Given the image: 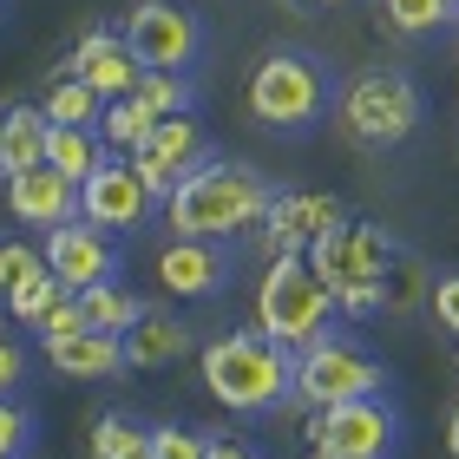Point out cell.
Here are the masks:
<instances>
[{"label": "cell", "mask_w": 459, "mask_h": 459, "mask_svg": "<svg viewBox=\"0 0 459 459\" xmlns=\"http://www.w3.org/2000/svg\"><path fill=\"white\" fill-rule=\"evenodd\" d=\"M381 20L401 33H433L440 20H453V0H381Z\"/></svg>", "instance_id": "obj_28"}, {"label": "cell", "mask_w": 459, "mask_h": 459, "mask_svg": "<svg viewBox=\"0 0 459 459\" xmlns=\"http://www.w3.org/2000/svg\"><path fill=\"white\" fill-rule=\"evenodd\" d=\"M453 13H459V0H453Z\"/></svg>", "instance_id": "obj_38"}, {"label": "cell", "mask_w": 459, "mask_h": 459, "mask_svg": "<svg viewBox=\"0 0 459 459\" xmlns=\"http://www.w3.org/2000/svg\"><path fill=\"white\" fill-rule=\"evenodd\" d=\"M152 125H158V112L144 106L138 92H125V99H106V112H99V138L112 144V152H125L132 158L144 138H152Z\"/></svg>", "instance_id": "obj_22"}, {"label": "cell", "mask_w": 459, "mask_h": 459, "mask_svg": "<svg viewBox=\"0 0 459 459\" xmlns=\"http://www.w3.org/2000/svg\"><path fill=\"white\" fill-rule=\"evenodd\" d=\"M138 99L158 118H178V112H191V79H184V73H144L138 79Z\"/></svg>", "instance_id": "obj_27"}, {"label": "cell", "mask_w": 459, "mask_h": 459, "mask_svg": "<svg viewBox=\"0 0 459 459\" xmlns=\"http://www.w3.org/2000/svg\"><path fill=\"white\" fill-rule=\"evenodd\" d=\"M394 249L401 243H394L381 223H342V230H322V237L308 243V269H316V282L335 296L342 316H374Z\"/></svg>", "instance_id": "obj_2"}, {"label": "cell", "mask_w": 459, "mask_h": 459, "mask_svg": "<svg viewBox=\"0 0 459 459\" xmlns=\"http://www.w3.org/2000/svg\"><path fill=\"white\" fill-rule=\"evenodd\" d=\"M39 112H47L53 125H99V112H106V99H99L92 86H86V79H59V86L47 92V106H39Z\"/></svg>", "instance_id": "obj_25"}, {"label": "cell", "mask_w": 459, "mask_h": 459, "mask_svg": "<svg viewBox=\"0 0 459 459\" xmlns=\"http://www.w3.org/2000/svg\"><path fill=\"white\" fill-rule=\"evenodd\" d=\"M118 342H125V368H164V361H178V354H184L191 335H184L171 316H152V308H144Z\"/></svg>", "instance_id": "obj_20"}, {"label": "cell", "mask_w": 459, "mask_h": 459, "mask_svg": "<svg viewBox=\"0 0 459 459\" xmlns=\"http://www.w3.org/2000/svg\"><path fill=\"white\" fill-rule=\"evenodd\" d=\"M269 197H276V191L263 184V171H249V164H230V158H204L197 171L184 178L171 197H164V223H171L178 237L217 243V237H230V230L263 223Z\"/></svg>", "instance_id": "obj_1"}, {"label": "cell", "mask_w": 459, "mask_h": 459, "mask_svg": "<svg viewBox=\"0 0 459 459\" xmlns=\"http://www.w3.org/2000/svg\"><path fill=\"white\" fill-rule=\"evenodd\" d=\"M86 328V308H79V296H59L47 316H39V342H53V335H79Z\"/></svg>", "instance_id": "obj_32"}, {"label": "cell", "mask_w": 459, "mask_h": 459, "mask_svg": "<svg viewBox=\"0 0 459 459\" xmlns=\"http://www.w3.org/2000/svg\"><path fill=\"white\" fill-rule=\"evenodd\" d=\"M387 387V368L374 361V354H361L354 342H308L296 354V368H289V394H296L302 407H335V401H361V394H381Z\"/></svg>", "instance_id": "obj_6"}, {"label": "cell", "mask_w": 459, "mask_h": 459, "mask_svg": "<svg viewBox=\"0 0 459 459\" xmlns=\"http://www.w3.org/2000/svg\"><path fill=\"white\" fill-rule=\"evenodd\" d=\"M204 459H263V453H249L237 440H223V433H204Z\"/></svg>", "instance_id": "obj_34"}, {"label": "cell", "mask_w": 459, "mask_h": 459, "mask_svg": "<svg viewBox=\"0 0 459 459\" xmlns=\"http://www.w3.org/2000/svg\"><path fill=\"white\" fill-rule=\"evenodd\" d=\"M289 348H276L263 328H243V335H217L204 348V387L217 394L230 413H263L289 394Z\"/></svg>", "instance_id": "obj_3"}, {"label": "cell", "mask_w": 459, "mask_h": 459, "mask_svg": "<svg viewBox=\"0 0 459 459\" xmlns=\"http://www.w3.org/2000/svg\"><path fill=\"white\" fill-rule=\"evenodd\" d=\"M79 308H86V328H99V335H125V328L144 316V302H138L125 282H92V289H79Z\"/></svg>", "instance_id": "obj_21"}, {"label": "cell", "mask_w": 459, "mask_h": 459, "mask_svg": "<svg viewBox=\"0 0 459 459\" xmlns=\"http://www.w3.org/2000/svg\"><path fill=\"white\" fill-rule=\"evenodd\" d=\"M158 276H164L171 296H217L223 289V256L197 237H171L164 256H158Z\"/></svg>", "instance_id": "obj_17"}, {"label": "cell", "mask_w": 459, "mask_h": 459, "mask_svg": "<svg viewBox=\"0 0 459 459\" xmlns=\"http://www.w3.org/2000/svg\"><path fill=\"white\" fill-rule=\"evenodd\" d=\"M427 263L413 256V249H394V263H387V276H381V308H394V316H407V308H420L427 302Z\"/></svg>", "instance_id": "obj_23"}, {"label": "cell", "mask_w": 459, "mask_h": 459, "mask_svg": "<svg viewBox=\"0 0 459 459\" xmlns=\"http://www.w3.org/2000/svg\"><path fill=\"white\" fill-rule=\"evenodd\" d=\"M0 302H7V243H0Z\"/></svg>", "instance_id": "obj_36"}, {"label": "cell", "mask_w": 459, "mask_h": 459, "mask_svg": "<svg viewBox=\"0 0 459 459\" xmlns=\"http://www.w3.org/2000/svg\"><path fill=\"white\" fill-rule=\"evenodd\" d=\"M446 446H453V459H459V407H453V420H446Z\"/></svg>", "instance_id": "obj_35"}, {"label": "cell", "mask_w": 459, "mask_h": 459, "mask_svg": "<svg viewBox=\"0 0 459 459\" xmlns=\"http://www.w3.org/2000/svg\"><path fill=\"white\" fill-rule=\"evenodd\" d=\"M342 125L361 144H407L420 125V86L407 73H361L342 92Z\"/></svg>", "instance_id": "obj_7"}, {"label": "cell", "mask_w": 459, "mask_h": 459, "mask_svg": "<svg viewBox=\"0 0 459 459\" xmlns=\"http://www.w3.org/2000/svg\"><path fill=\"white\" fill-rule=\"evenodd\" d=\"M394 407L381 394H361V401H335L316 413V427H308V440H316V459H387L394 453Z\"/></svg>", "instance_id": "obj_9"}, {"label": "cell", "mask_w": 459, "mask_h": 459, "mask_svg": "<svg viewBox=\"0 0 459 459\" xmlns=\"http://www.w3.org/2000/svg\"><path fill=\"white\" fill-rule=\"evenodd\" d=\"M59 296H66V289H59V276H53L47 263L7 282V308H13V322H33V328H39V316H47V308H53Z\"/></svg>", "instance_id": "obj_24"}, {"label": "cell", "mask_w": 459, "mask_h": 459, "mask_svg": "<svg viewBox=\"0 0 459 459\" xmlns=\"http://www.w3.org/2000/svg\"><path fill=\"white\" fill-rule=\"evenodd\" d=\"M20 374H27V354H20V342H13V335H0V394L20 387Z\"/></svg>", "instance_id": "obj_33"}, {"label": "cell", "mask_w": 459, "mask_h": 459, "mask_svg": "<svg viewBox=\"0 0 459 459\" xmlns=\"http://www.w3.org/2000/svg\"><path fill=\"white\" fill-rule=\"evenodd\" d=\"M79 217L92 230H138L152 217V191L138 184L132 158H106L86 184H79Z\"/></svg>", "instance_id": "obj_12"}, {"label": "cell", "mask_w": 459, "mask_h": 459, "mask_svg": "<svg viewBox=\"0 0 459 459\" xmlns=\"http://www.w3.org/2000/svg\"><path fill=\"white\" fill-rule=\"evenodd\" d=\"M7 211L20 223H33V230H59V223L79 217V184L47 171V164H33V171L7 178Z\"/></svg>", "instance_id": "obj_14"}, {"label": "cell", "mask_w": 459, "mask_h": 459, "mask_svg": "<svg viewBox=\"0 0 459 459\" xmlns=\"http://www.w3.org/2000/svg\"><path fill=\"white\" fill-rule=\"evenodd\" d=\"M302 7H342V0H302Z\"/></svg>", "instance_id": "obj_37"}, {"label": "cell", "mask_w": 459, "mask_h": 459, "mask_svg": "<svg viewBox=\"0 0 459 459\" xmlns=\"http://www.w3.org/2000/svg\"><path fill=\"white\" fill-rule=\"evenodd\" d=\"M322 106H328V73L308 53H269L249 73V118L269 132H302L322 118Z\"/></svg>", "instance_id": "obj_5"}, {"label": "cell", "mask_w": 459, "mask_h": 459, "mask_svg": "<svg viewBox=\"0 0 459 459\" xmlns=\"http://www.w3.org/2000/svg\"><path fill=\"white\" fill-rule=\"evenodd\" d=\"M39 256H47V269L59 276V289H66V296H79V289L118 276V249L106 243V230H92L86 217L47 230V249H39Z\"/></svg>", "instance_id": "obj_11"}, {"label": "cell", "mask_w": 459, "mask_h": 459, "mask_svg": "<svg viewBox=\"0 0 459 459\" xmlns=\"http://www.w3.org/2000/svg\"><path fill=\"white\" fill-rule=\"evenodd\" d=\"M427 308H433V322H440L446 335L459 342V276H433V289H427Z\"/></svg>", "instance_id": "obj_30"}, {"label": "cell", "mask_w": 459, "mask_h": 459, "mask_svg": "<svg viewBox=\"0 0 459 459\" xmlns=\"http://www.w3.org/2000/svg\"><path fill=\"white\" fill-rule=\"evenodd\" d=\"M204 158H211L204 125H197L191 112H178V118H158V125H152V138L132 152V171H138V184H144V191H152V204H158V197H171Z\"/></svg>", "instance_id": "obj_10"}, {"label": "cell", "mask_w": 459, "mask_h": 459, "mask_svg": "<svg viewBox=\"0 0 459 459\" xmlns=\"http://www.w3.org/2000/svg\"><path fill=\"white\" fill-rule=\"evenodd\" d=\"M342 204L335 197H316V191H282L269 197L263 211V230H269V249L276 256H308V243L322 237V230H342Z\"/></svg>", "instance_id": "obj_13"}, {"label": "cell", "mask_w": 459, "mask_h": 459, "mask_svg": "<svg viewBox=\"0 0 459 459\" xmlns=\"http://www.w3.org/2000/svg\"><path fill=\"white\" fill-rule=\"evenodd\" d=\"M92 453H99V459H152V433H138L125 413H99Z\"/></svg>", "instance_id": "obj_26"}, {"label": "cell", "mask_w": 459, "mask_h": 459, "mask_svg": "<svg viewBox=\"0 0 459 459\" xmlns=\"http://www.w3.org/2000/svg\"><path fill=\"white\" fill-rule=\"evenodd\" d=\"M27 433H33L27 407H13L7 394H0V459H20V453H27Z\"/></svg>", "instance_id": "obj_29"}, {"label": "cell", "mask_w": 459, "mask_h": 459, "mask_svg": "<svg viewBox=\"0 0 459 459\" xmlns=\"http://www.w3.org/2000/svg\"><path fill=\"white\" fill-rule=\"evenodd\" d=\"M47 132L53 118L39 106H7L0 112V178H20L33 164H47Z\"/></svg>", "instance_id": "obj_18"}, {"label": "cell", "mask_w": 459, "mask_h": 459, "mask_svg": "<svg viewBox=\"0 0 459 459\" xmlns=\"http://www.w3.org/2000/svg\"><path fill=\"white\" fill-rule=\"evenodd\" d=\"M99 164H106V138H99L92 125H53V132H47V171L86 184Z\"/></svg>", "instance_id": "obj_19"}, {"label": "cell", "mask_w": 459, "mask_h": 459, "mask_svg": "<svg viewBox=\"0 0 459 459\" xmlns=\"http://www.w3.org/2000/svg\"><path fill=\"white\" fill-rule=\"evenodd\" d=\"M328 316H335V296L316 282L308 256H276L269 263V276L256 282V328L269 342L302 354L308 342L328 335Z\"/></svg>", "instance_id": "obj_4"}, {"label": "cell", "mask_w": 459, "mask_h": 459, "mask_svg": "<svg viewBox=\"0 0 459 459\" xmlns=\"http://www.w3.org/2000/svg\"><path fill=\"white\" fill-rule=\"evenodd\" d=\"M47 361L73 381H112L125 374V342L118 335H99V328H79V335H53L47 342Z\"/></svg>", "instance_id": "obj_16"}, {"label": "cell", "mask_w": 459, "mask_h": 459, "mask_svg": "<svg viewBox=\"0 0 459 459\" xmlns=\"http://www.w3.org/2000/svg\"><path fill=\"white\" fill-rule=\"evenodd\" d=\"M118 39L132 47V59L144 73H191L197 53H204V27L191 7H178V0H138L132 13H125Z\"/></svg>", "instance_id": "obj_8"}, {"label": "cell", "mask_w": 459, "mask_h": 459, "mask_svg": "<svg viewBox=\"0 0 459 459\" xmlns=\"http://www.w3.org/2000/svg\"><path fill=\"white\" fill-rule=\"evenodd\" d=\"M73 79H86V86L99 92V99H125V92H138V79H144V66L132 59V47H125L118 33H86L79 39V53H73V66H66Z\"/></svg>", "instance_id": "obj_15"}, {"label": "cell", "mask_w": 459, "mask_h": 459, "mask_svg": "<svg viewBox=\"0 0 459 459\" xmlns=\"http://www.w3.org/2000/svg\"><path fill=\"white\" fill-rule=\"evenodd\" d=\"M152 459H204V433H184V427H152Z\"/></svg>", "instance_id": "obj_31"}]
</instances>
